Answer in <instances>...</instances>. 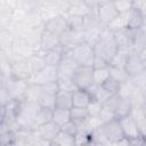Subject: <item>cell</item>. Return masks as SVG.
<instances>
[{
    "label": "cell",
    "instance_id": "51",
    "mask_svg": "<svg viewBox=\"0 0 146 146\" xmlns=\"http://www.w3.org/2000/svg\"><path fill=\"white\" fill-rule=\"evenodd\" d=\"M11 102H13V98L10 97L7 88L5 86H1L0 87V104H1V106H6Z\"/></svg>",
    "mask_w": 146,
    "mask_h": 146
},
{
    "label": "cell",
    "instance_id": "39",
    "mask_svg": "<svg viewBox=\"0 0 146 146\" xmlns=\"http://www.w3.org/2000/svg\"><path fill=\"white\" fill-rule=\"evenodd\" d=\"M66 22H67V29L72 31H83V17L74 16L65 14Z\"/></svg>",
    "mask_w": 146,
    "mask_h": 146
},
{
    "label": "cell",
    "instance_id": "59",
    "mask_svg": "<svg viewBox=\"0 0 146 146\" xmlns=\"http://www.w3.org/2000/svg\"><path fill=\"white\" fill-rule=\"evenodd\" d=\"M141 29L146 32V15H145V18H144V23H143V26H141Z\"/></svg>",
    "mask_w": 146,
    "mask_h": 146
},
{
    "label": "cell",
    "instance_id": "10",
    "mask_svg": "<svg viewBox=\"0 0 146 146\" xmlns=\"http://www.w3.org/2000/svg\"><path fill=\"white\" fill-rule=\"evenodd\" d=\"M79 66L80 65L71 56L70 51L65 52L63 58L60 59L59 64L57 65L58 78H73V75L75 74V72H76Z\"/></svg>",
    "mask_w": 146,
    "mask_h": 146
},
{
    "label": "cell",
    "instance_id": "6",
    "mask_svg": "<svg viewBox=\"0 0 146 146\" xmlns=\"http://www.w3.org/2000/svg\"><path fill=\"white\" fill-rule=\"evenodd\" d=\"M8 58L10 60V71L11 76L16 79H23V80H30L31 78V71L27 64V59L21 56L15 55L13 51L8 54Z\"/></svg>",
    "mask_w": 146,
    "mask_h": 146
},
{
    "label": "cell",
    "instance_id": "41",
    "mask_svg": "<svg viewBox=\"0 0 146 146\" xmlns=\"http://www.w3.org/2000/svg\"><path fill=\"white\" fill-rule=\"evenodd\" d=\"M42 90V89H41ZM56 95L57 94H50L46 91H41L40 98L38 103L42 107H49V108H55V103H56Z\"/></svg>",
    "mask_w": 146,
    "mask_h": 146
},
{
    "label": "cell",
    "instance_id": "4",
    "mask_svg": "<svg viewBox=\"0 0 146 146\" xmlns=\"http://www.w3.org/2000/svg\"><path fill=\"white\" fill-rule=\"evenodd\" d=\"M98 129H99L102 136L105 137V139L107 140L108 145H116L119 140H121L123 137H125L122 131L120 121L117 119L102 123L98 127Z\"/></svg>",
    "mask_w": 146,
    "mask_h": 146
},
{
    "label": "cell",
    "instance_id": "20",
    "mask_svg": "<svg viewBox=\"0 0 146 146\" xmlns=\"http://www.w3.org/2000/svg\"><path fill=\"white\" fill-rule=\"evenodd\" d=\"M26 59H27V64H29V67H30L32 75L38 73L39 71H41L47 65L46 58H44V51H42L41 49L39 51L32 54L31 56H29Z\"/></svg>",
    "mask_w": 146,
    "mask_h": 146
},
{
    "label": "cell",
    "instance_id": "29",
    "mask_svg": "<svg viewBox=\"0 0 146 146\" xmlns=\"http://www.w3.org/2000/svg\"><path fill=\"white\" fill-rule=\"evenodd\" d=\"M130 114L135 119V121H136V123L140 130V133L143 136H145L146 135V115L143 112L141 106H132Z\"/></svg>",
    "mask_w": 146,
    "mask_h": 146
},
{
    "label": "cell",
    "instance_id": "36",
    "mask_svg": "<svg viewBox=\"0 0 146 146\" xmlns=\"http://www.w3.org/2000/svg\"><path fill=\"white\" fill-rule=\"evenodd\" d=\"M30 82V81H29ZM41 86L36 84V83H32L30 82L27 86V89L25 91L24 95V100H29V102H38L41 95Z\"/></svg>",
    "mask_w": 146,
    "mask_h": 146
},
{
    "label": "cell",
    "instance_id": "54",
    "mask_svg": "<svg viewBox=\"0 0 146 146\" xmlns=\"http://www.w3.org/2000/svg\"><path fill=\"white\" fill-rule=\"evenodd\" d=\"M84 2L92 9V10H96L98 8V6L103 2V0H84Z\"/></svg>",
    "mask_w": 146,
    "mask_h": 146
},
{
    "label": "cell",
    "instance_id": "2",
    "mask_svg": "<svg viewBox=\"0 0 146 146\" xmlns=\"http://www.w3.org/2000/svg\"><path fill=\"white\" fill-rule=\"evenodd\" d=\"M105 25L102 24V22L99 21L96 10H94L92 13H90L88 16L83 17V34H84V41L90 43V44H95L96 41L98 40L103 29Z\"/></svg>",
    "mask_w": 146,
    "mask_h": 146
},
{
    "label": "cell",
    "instance_id": "48",
    "mask_svg": "<svg viewBox=\"0 0 146 146\" xmlns=\"http://www.w3.org/2000/svg\"><path fill=\"white\" fill-rule=\"evenodd\" d=\"M114 119H116V117H115V113H114L111 108H108V107H106V106L103 105L102 112H100V114H99V120H100V122H102V123H105V122H108V121L114 120Z\"/></svg>",
    "mask_w": 146,
    "mask_h": 146
},
{
    "label": "cell",
    "instance_id": "13",
    "mask_svg": "<svg viewBox=\"0 0 146 146\" xmlns=\"http://www.w3.org/2000/svg\"><path fill=\"white\" fill-rule=\"evenodd\" d=\"M60 46L65 50V52L73 49L75 46L84 41V34L83 31H72L67 29L60 36Z\"/></svg>",
    "mask_w": 146,
    "mask_h": 146
},
{
    "label": "cell",
    "instance_id": "47",
    "mask_svg": "<svg viewBox=\"0 0 146 146\" xmlns=\"http://www.w3.org/2000/svg\"><path fill=\"white\" fill-rule=\"evenodd\" d=\"M103 86L111 92V94H119V90H120V86H121V83L117 81V80H115L114 78H112L111 75H110V78L108 79H106V81L103 83Z\"/></svg>",
    "mask_w": 146,
    "mask_h": 146
},
{
    "label": "cell",
    "instance_id": "14",
    "mask_svg": "<svg viewBox=\"0 0 146 146\" xmlns=\"http://www.w3.org/2000/svg\"><path fill=\"white\" fill-rule=\"evenodd\" d=\"M119 121H120V124H121V128H122L124 136L127 138H129L130 141L133 139L143 137V135L140 133V130H139V128H138V125H137V123H136V121L131 114H128V115L119 119Z\"/></svg>",
    "mask_w": 146,
    "mask_h": 146
},
{
    "label": "cell",
    "instance_id": "60",
    "mask_svg": "<svg viewBox=\"0 0 146 146\" xmlns=\"http://www.w3.org/2000/svg\"><path fill=\"white\" fill-rule=\"evenodd\" d=\"M144 138H145V144H146V135L144 136Z\"/></svg>",
    "mask_w": 146,
    "mask_h": 146
},
{
    "label": "cell",
    "instance_id": "11",
    "mask_svg": "<svg viewBox=\"0 0 146 146\" xmlns=\"http://www.w3.org/2000/svg\"><path fill=\"white\" fill-rule=\"evenodd\" d=\"M58 79V71H57V66H50V65H46L41 71H39L38 73L33 74L30 78V82L32 83H36L40 86H43L46 83L49 82H55Z\"/></svg>",
    "mask_w": 146,
    "mask_h": 146
},
{
    "label": "cell",
    "instance_id": "43",
    "mask_svg": "<svg viewBox=\"0 0 146 146\" xmlns=\"http://www.w3.org/2000/svg\"><path fill=\"white\" fill-rule=\"evenodd\" d=\"M57 83H58L59 90H63V91L73 92L74 90L78 89L73 78H58L57 79Z\"/></svg>",
    "mask_w": 146,
    "mask_h": 146
},
{
    "label": "cell",
    "instance_id": "37",
    "mask_svg": "<svg viewBox=\"0 0 146 146\" xmlns=\"http://www.w3.org/2000/svg\"><path fill=\"white\" fill-rule=\"evenodd\" d=\"M70 111H71V120H73L76 123H82L89 117V113H88L87 107L73 106Z\"/></svg>",
    "mask_w": 146,
    "mask_h": 146
},
{
    "label": "cell",
    "instance_id": "56",
    "mask_svg": "<svg viewBox=\"0 0 146 146\" xmlns=\"http://www.w3.org/2000/svg\"><path fill=\"white\" fill-rule=\"evenodd\" d=\"M141 95H143L144 100H146V87H145L144 89H141Z\"/></svg>",
    "mask_w": 146,
    "mask_h": 146
},
{
    "label": "cell",
    "instance_id": "50",
    "mask_svg": "<svg viewBox=\"0 0 146 146\" xmlns=\"http://www.w3.org/2000/svg\"><path fill=\"white\" fill-rule=\"evenodd\" d=\"M131 79H132V81L137 84V87H138L140 90L144 89V88L146 87V70L139 72L138 74H136V75H133V76H131Z\"/></svg>",
    "mask_w": 146,
    "mask_h": 146
},
{
    "label": "cell",
    "instance_id": "15",
    "mask_svg": "<svg viewBox=\"0 0 146 146\" xmlns=\"http://www.w3.org/2000/svg\"><path fill=\"white\" fill-rule=\"evenodd\" d=\"M44 29L60 36L67 30V22H66L65 14L58 15V16L44 22Z\"/></svg>",
    "mask_w": 146,
    "mask_h": 146
},
{
    "label": "cell",
    "instance_id": "12",
    "mask_svg": "<svg viewBox=\"0 0 146 146\" xmlns=\"http://www.w3.org/2000/svg\"><path fill=\"white\" fill-rule=\"evenodd\" d=\"M97 16L99 18V21L102 22L103 25H107L108 23H111L120 13L117 11L113 0H108V1H104L102 2L98 8L96 9Z\"/></svg>",
    "mask_w": 146,
    "mask_h": 146
},
{
    "label": "cell",
    "instance_id": "35",
    "mask_svg": "<svg viewBox=\"0 0 146 146\" xmlns=\"http://www.w3.org/2000/svg\"><path fill=\"white\" fill-rule=\"evenodd\" d=\"M94 10L86 3V2H81V3H78V5H73L71 6L66 14L68 15H74V16H79V17H86L88 16L90 13H92Z\"/></svg>",
    "mask_w": 146,
    "mask_h": 146
},
{
    "label": "cell",
    "instance_id": "18",
    "mask_svg": "<svg viewBox=\"0 0 146 146\" xmlns=\"http://www.w3.org/2000/svg\"><path fill=\"white\" fill-rule=\"evenodd\" d=\"M22 23L27 29H43L44 27V22L41 18L38 9L24 11V15H23V18H22Z\"/></svg>",
    "mask_w": 146,
    "mask_h": 146
},
{
    "label": "cell",
    "instance_id": "38",
    "mask_svg": "<svg viewBox=\"0 0 146 146\" xmlns=\"http://www.w3.org/2000/svg\"><path fill=\"white\" fill-rule=\"evenodd\" d=\"M106 26H107L111 31H113V32L127 27V13H121V14H119V15H117L111 23H108Z\"/></svg>",
    "mask_w": 146,
    "mask_h": 146
},
{
    "label": "cell",
    "instance_id": "7",
    "mask_svg": "<svg viewBox=\"0 0 146 146\" xmlns=\"http://www.w3.org/2000/svg\"><path fill=\"white\" fill-rule=\"evenodd\" d=\"M71 56L76 60L79 65H89L92 66L94 57H95V51H94V46L83 41L75 46L73 49L70 50Z\"/></svg>",
    "mask_w": 146,
    "mask_h": 146
},
{
    "label": "cell",
    "instance_id": "1",
    "mask_svg": "<svg viewBox=\"0 0 146 146\" xmlns=\"http://www.w3.org/2000/svg\"><path fill=\"white\" fill-rule=\"evenodd\" d=\"M117 49L119 47L114 38V32L111 31L107 26H104L98 40L94 44L95 55L105 58L110 63L117 52Z\"/></svg>",
    "mask_w": 146,
    "mask_h": 146
},
{
    "label": "cell",
    "instance_id": "9",
    "mask_svg": "<svg viewBox=\"0 0 146 146\" xmlns=\"http://www.w3.org/2000/svg\"><path fill=\"white\" fill-rule=\"evenodd\" d=\"M124 68H125V71L129 74L130 78L138 74L139 72L146 70V63H145V60L141 56V52L130 50L128 56H127Z\"/></svg>",
    "mask_w": 146,
    "mask_h": 146
},
{
    "label": "cell",
    "instance_id": "3",
    "mask_svg": "<svg viewBox=\"0 0 146 146\" xmlns=\"http://www.w3.org/2000/svg\"><path fill=\"white\" fill-rule=\"evenodd\" d=\"M1 86H5L13 98V100H23L25 91L29 86V80H23V79H16L13 76L9 78H2L0 79Z\"/></svg>",
    "mask_w": 146,
    "mask_h": 146
},
{
    "label": "cell",
    "instance_id": "17",
    "mask_svg": "<svg viewBox=\"0 0 146 146\" xmlns=\"http://www.w3.org/2000/svg\"><path fill=\"white\" fill-rule=\"evenodd\" d=\"M60 46V38L59 35L48 31L43 30L41 34V41H40V47L42 51H48L51 49H55Z\"/></svg>",
    "mask_w": 146,
    "mask_h": 146
},
{
    "label": "cell",
    "instance_id": "33",
    "mask_svg": "<svg viewBox=\"0 0 146 146\" xmlns=\"http://www.w3.org/2000/svg\"><path fill=\"white\" fill-rule=\"evenodd\" d=\"M52 110L54 108H49V107H40L35 114V117H34V123L36 127L43 124V123H47L49 121L52 120Z\"/></svg>",
    "mask_w": 146,
    "mask_h": 146
},
{
    "label": "cell",
    "instance_id": "22",
    "mask_svg": "<svg viewBox=\"0 0 146 146\" xmlns=\"http://www.w3.org/2000/svg\"><path fill=\"white\" fill-rule=\"evenodd\" d=\"M141 94V90L137 87V84L132 81V79H128L127 81L122 82L120 86V90H119V95H121L124 98L128 99H133L135 97H137L138 95Z\"/></svg>",
    "mask_w": 146,
    "mask_h": 146
},
{
    "label": "cell",
    "instance_id": "19",
    "mask_svg": "<svg viewBox=\"0 0 146 146\" xmlns=\"http://www.w3.org/2000/svg\"><path fill=\"white\" fill-rule=\"evenodd\" d=\"M132 33H133V30L129 27H124L114 32V38L120 49L130 50L131 43H132Z\"/></svg>",
    "mask_w": 146,
    "mask_h": 146
},
{
    "label": "cell",
    "instance_id": "24",
    "mask_svg": "<svg viewBox=\"0 0 146 146\" xmlns=\"http://www.w3.org/2000/svg\"><path fill=\"white\" fill-rule=\"evenodd\" d=\"M144 18H145V15L141 11H139L136 8H131L127 13V27L132 30L141 29Z\"/></svg>",
    "mask_w": 146,
    "mask_h": 146
},
{
    "label": "cell",
    "instance_id": "62",
    "mask_svg": "<svg viewBox=\"0 0 146 146\" xmlns=\"http://www.w3.org/2000/svg\"><path fill=\"white\" fill-rule=\"evenodd\" d=\"M144 32H145V31H144ZM145 33H146V32H145Z\"/></svg>",
    "mask_w": 146,
    "mask_h": 146
},
{
    "label": "cell",
    "instance_id": "61",
    "mask_svg": "<svg viewBox=\"0 0 146 146\" xmlns=\"http://www.w3.org/2000/svg\"><path fill=\"white\" fill-rule=\"evenodd\" d=\"M104 1H108V0H103V2H104Z\"/></svg>",
    "mask_w": 146,
    "mask_h": 146
},
{
    "label": "cell",
    "instance_id": "5",
    "mask_svg": "<svg viewBox=\"0 0 146 146\" xmlns=\"http://www.w3.org/2000/svg\"><path fill=\"white\" fill-rule=\"evenodd\" d=\"M104 106L111 108L114 113H115V117L119 120L128 114H130L131 110H132V104L131 100L128 98L122 97L119 94H114L111 96V98L103 104Z\"/></svg>",
    "mask_w": 146,
    "mask_h": 146
},
{
    "label": "cell",
    "instance_id": "32",
    "mask_svg": "<svg viewBox=\"0 0 146 146\" xmlns=\"http://www.w3.org/2000/svg\"><path fill=\"white\" fill-rule=\"evenodd\" d=\"M52 145L55 146H73L75 145V136L70 135L63 130L58 132V135L52 140Z\"/></svg>",
    "mask_w": 146,
    "mask_h": 146
},
{
    "label": "cell",
    "instance_id": "30",
    "mask_svg": "<svg viewBox=\"0 0 146 146\" xmlns=\"http://www.w3.org/2000/svg\"><path fill=\"white\" fill-rule=\"evenodd\" d=\"M88 90L90 91L92 98L96 99V100H98V102H100L102 104L106 103V102L111 98V96L113 95V94H111V92H110L103 84H99V86H92V87H91L90 89H88Z\"/></svg>",
    "mask_w": 146,
    "mask_h": 146
},
{
    "label": "cell",
    "instance_id": "46",
    "mask_svg": "<svg viewBox=\"0 0 146 146\" xmlns=\"http://www.w3.org/2000/svg\"><path fill=\"white\" fill-rule=\"evenodd\" d=\"M117 11L121 13H128L131 8H133V0H113Z\"/></svg>",
    "mask_w": 146,
    "mask_h": 146
},
{
    "label": "cell",
    "instance_id": "58",
    "mask_svg": "<svg viewBox=\"0 0 146 146\" xmlns=\"http://www.w3.org/2000/svg\"><path fill=\"white\" fill-rule=\"evenodd\" d=\"M141 56H143V58H144V60H145V63H146V48L141 51Z\"/></svg>",
    "mask_w": 146,
    "mask_h": 146
},
{
    "label": "cell",
    "instance_id": "23",
    "mask_svg": "<svg viewBox=\"0 0 146 146\" xmlns=\"http://www.w3.org/2000/svg\"><path fill=\"white\" fill-rule=\"evenodd\" d=\"M15 8L13 6H10L9 3L1 1L0 5V29H7L10 23L13 22L14 18V13H15Z\"/></svg>",
    "mask_w": 146,
    "mask_h": 146
},
{
    "label": "cell",
    "instance_id": "44",
    "mask_svg": "<svg viewBox=\"0 0 146 146\" xmlns=\"http://www.w3.org/2000/svg\"><path fill=\"white\" fill-rule=\"evenodd\" d=\"M110 74L112 78H114L115 80H117L120 83L127 81L128 79H130L129 74L127 73L124 67H115V66H110Z\"/></svg>",
    "mask_w": 146,
    "mask_h": 146
},
{
    "label": "cell",
    "instance_id": "52",
    "mask_svg": "<svg viewBox=\"0 0 146 146\" xmlns=\"http://www.w3.org/2000/svg\"><path fill=\"white\" fill-rule=\"evenodd\" d=\"M108 66H110V63L105 58L95 55L94 62H92V67L94 68H105V67H108Z\"/></svg>",
    "mask_w": 146,
    "mask_h": 146
},
{
    "label": "cell",
    "instance_id": "34",
    "mask_svg": "<svg viewBox=\"0 0 146 146\" xmlns=\"http://www.w3.org/2000/svg\"><path fill=\"white\" fill-rule=\"evenodd\" d=\"M70 120H71V111L70 110L59 108V107H55L52 110V121L55 123H57L59 127Z\"/></svg>",
    "mask_w": 146,
    "mask_h": 146
},
{
    "label": "cell",
    "instance_id": "53",
    "mask_svg": "<svg viewBox=\"0 0 146 146\" xmlns=\"http://www.w3.org/2000/svg\"><path fill=\"white\" fill-rule=\"evenodd\" d=\"M133 8L146 15V0H133Z\"/></svg>",
    "mask_w": 146,
    "mask_h": 146
},
{
    "label": "cell",
    "instance_id": "27",
    "mask_svg": "<svg viewBox=\"0 0 146 146\" xmlns=\"http://www.w3.org/2000/svg\"><path fill=\"white\" fill-rule=\"evenodd\" d=\"M65 54V50L63 49L62 46L55 48V49H51V50H48V51H44V58H46V63L47 65H50V66H57L60 62V59L63 58Z\"/></svg>",
    "mask_w": 146,
    "mask_h": 146
},
{
    "label": "cell",
    "instance_id": "25",
    "mask_svg": "<svg viewBox=\"0 0 146 146\" xmlns=\"http://www.w3.org/2000/svg\"><path fill=\"white\" fill-rule=\"evenodd\" d=\"M72 97H73V106H80V107H87L92 99V96L89 90L79 89V88L72 92Z\"/></svg>",
    "mask_w": 146,
    "mask_h": 146
},
{
    "label": "cell",
    "instance_id": "57",
    "mask_svg": "<svg viewBox=\"0 0 146 146\" xmlns=\"http://www.w3.org/2000/svg\"><path fill=\"white\" fill-rule=\"evenodd\" d=\"M141 108H143V112H144L145 115H146V100H144V103L141 104Z\"/></svg>",
    "mask_w": 146,
    "mask_h": 146
},
{
    "label": "cell",
    "instance_id": "16",
    "mask_svg": "<svg viewBox=\"0 0 146 146\" xmlns=\"http://www.w3.org/2000/svg\"><path fill=\"white\" fill-rule=\"evenodd\" d=\"M59 131H60V127L57 123H55L52 120L47 122V123H43V124L39 125L38 129H36L38 135L42 139L50 141L51 145H52V140L55 139V137L58 135Z\"/></svg>",
    "mask_w": 146,
    "mask_h": 146
},
{
    "label": "cell",
    "instance_id": "8",
    "mask_svg": "<svg viewBox=\"0 0 146 146\" xmlns=\"http://www.w3.org/2000/svg\"><path fill=\"white\" fill-rule=\"evenodd\" d=\"M73 80L79 89H90L94 86V67L80 65L73 75Z\"/></svg>",
    "mask_w": 146,
    "mask_h": 146
},
{
    "label": "cell",
    "instance_id": "55",
    "mask_svg": "<svg viewBox=\"0 0 146 146\" xmlns=\"http://www.w3.org/2000/svg\"><path fill=\"white\" fill-rule=\"evenodd\" d=\"M58 0H40V5H47V3H57Z\"/></svg>",
    "mask_w": 146,
    "mask_h": 146
},
{
    "label": "cell",
    "instance_id": "45",
    "mask_svg": "<svg viewBox=\"0 0 146 146\" xmlns=\"http://www.w3.org/2000/svg\"><path fill=\"white\" fill-rule=\"evenodd\" d=\"M102 108H103V104L100 102L94 99V98L91 99V102L87 106L89 116H91V117H99V114L102 112Z\"/></svg>",
    "mask_w": 146,
    "mask_h": 146
},
{
    "label": "cell",
    "instance_id": "31",
    "mask_svg": "<svg viewBox=\"0 0 146 146\" xmlns=\"http://www.w3.org/2000/svg\"><path fill=\"white\" fill-rule=\"evenodd\" d=\"M15 35L8 29H0V50L11 49L15 41Z\"/></svg>",
    "mask_w": 146,
    "mask_h": 146
},
{
    "label": "cell",
    "instance_id": "49",
    "mask_svg": "<svg viewBox=\"0 0 146 146\" xmlns=\"http://www.w3.org/2000/svg\"><path fill=\"white\" fill-rule=\"evenodd\" d=\"M60 130H63V131H65L70 135L75 136L79 131V124L76 122H74L73 120H70L66 123H64L63 125H60Z\"/></svg>",
    "mask_w": 146,
    "mask_h": 146
},
{
    "label": "cell",
    "instance_id": "21",
    "mask_svg": "<svg viewBox=\"0 0 146 146\" xmlns=\"http://www.w3.org/2000/svg\"><path fill=\"white\" fill-rule=\"evenodd\" d=\"M38 11L43 19V22H47L58 15L64 14L58 3H47V5H40L38 8Z\"/></svg>",
    "mask_w": 146,
    "mask_h": 146
},
{
    "label": "cell",
    "instance_id": "26",
    "mask_svg": "<svg viewBox=\"0 0 146 146\" xmlns=\"http://www.w3.org/2000/svg\"><path fill=\"white\" fill-rule=\"evenodd\" d=\"M146 48V33L143 29H136L132 33V43L130 50L141 52Z\"/></svg>",
    "mask_w": 146,
    "mask_h": 146
},
{
    "label": "cell",
    "instance_id": "40",
    "mask_svg": "<svg viewBox=\"0 0 146 146\" xmlns=\"http://www.w3.org/2000/svg\"><path fill=\"white\" fill-rule=\"evenodd\" d=\"M16 9L29 11V10H35L40 6V0H16L15 1Z\"/></svg>",
    "mask_w": 146,
    "mask_h": 146
},
{
    "label": "cell",
    "instance_id": "28",
    "mask_svg": "<svg viewBox=\"0 0 146 146\" xmlns=\"http://www.w3.org/2000/svg\"><path fill=\"white\" fill-rule=\"evenodd\" d=\"M55 107L71 110V108L73 107V97H72V92L59 90V91L57 92V95H56Z\"/></svg>",
    "mask_w": 146,
    "mask_h": 146
},
{
    "label": "cell",
    "instance_id": "42",
    "mask_svg": "<svg viewBox=\"0 0 146 146\" xmlns=\"http://www.w3.org/2000/svg\"><path fill=\"white\" fill-rule=\"evenodd\" d=\"M110 75V66L105 68H94V86L103 84Z\"/></svg>",
    "mask_w": 146,
    "mask_h": 146
}]
</instances>
